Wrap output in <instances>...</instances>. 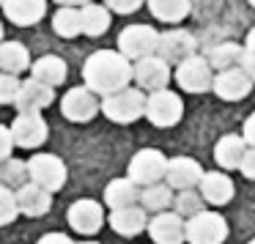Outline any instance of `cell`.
Segmentation results:
<instances>
[{"instance_id": "1", "label": "cell", "mask_w": 255, "mask_h": 244, "mask_svg": "<svg viewBox=\"0 0 255 244\" xmlns=\"http://www.w3.org/2000/svg\"><path fill=\"white\" fill-rule=\"evenodd\" d=\"M83 80L94 94H116L134 80V63L118 50H96L83 66Z\"/></svg>"}, {"instance_id": "2", "label": "cell", "mask_w": 255, "mask_h": 244, "mask_svg": "<svg viewBox=\"0 0 255 244\" xmlns=\"http://www.w3.org/2000/svg\"><path fill=\"white\" fill-rule=\"evenodd\" d=\"M145 102L148 96L140 88H124L116 94H107L102 99V116L110 118L113 123H134L137 118L145 116Z\"/></svg>"}, {"instance_id": "3", "label": "cell", "mask_w": 255, "mask_h": 244, "mask_svg": "<svg viewBox=\"0 0 255 244\" xmlns=\"http://www.w3.org/2000/svg\"><path fill=\"white\" fill-rule=\"evenodd\" d=\"M159 39L162 33L151 25H129L118 36V52L127 55L132 63H137L143 58L159 55Z\"/></svg>"}, {"instance_id": "4", "label": "cell", "mask_w": 255, "mask_h": 244, "mask_svg": "<svg viewBox=\"0 0 255 244\" xmlns=\"http://www.w3.org/2000/svg\"><path fill=\"white\" fill-rule=\"evenodd\" d=\"M214 77H217L214 66L209 63V58H200V55L187 58L173 72V80L184 94H206V91L214 88Z\"/></svg>"}, {"instance_id": "5", "label": "cell", "mask_w": 255, "mask_h": 244, "mask_svg": "<svg viewBox=\"0 0 255 244\" xmlns=\"http://www.w3.org/2000/svg\"><path fill=\"white\" fill-rule=\"evenodd\" d=\"M165 173H167V156L156 148H140L127 165V176L137 187H151V184L165 181Z\"/></svg>"}, {"instance_id": "6", "label": "cell", "mask_w": 255, "mask_h": 244, "mask_svg": "<svg viewBox=\"0 0 255 244\" xmlns=\"http://www.w3.org/2000/svg\"><path fill=\"white\" fill-rule=\"evenodd\" d=\"M28 170H30V181L39 184V187L50 189L52 195L61 192L66 187V162L55 154H36L28 159Z\"/></svg>"}, {"instance_id": "7", "label": "cell", "mask_w": 255, "mask_h": 244, "mask_svg": "<svg viewBox=\"0 0 255 244\" xmlns=\"http://www.w3.org/2000/svg\"><path fill=\"white\" fill-rule=\"evenodd\" d=\"M228 239V220L220 211H200L187 220V244H222Z\"/></svg>"}, {"instance_id": "8", "label": "cell", "mask_w": 255, "mask_h": 244, "mask_svg": "<svg viewBox=\"0 0 255 244\" xmlns=\"http://www.w3.org/2000/svg\"><path fill=\"white\" fill-rule=\"evenodd\" d=\"M61 113L66 121L72 123H88L96 113H102V102L99 94L88 88V85H74L63 94L61 99Z\"/></svg>"}, {"instance_id": "9", "label": "cell", "mask_w": 255, "mask_h": 244, "mask_svg": "<svg viewBox=\"0 0 255 244\" xmlns=\"http://www.w3.org/2000/svg\"><path fill=\"white\" fill-rule=\"evenodd\" d=\"M184 116V102L178 94L173 91H154L148 94V102H145V118H148L154 126L159 129H170L181 121Z\"/></svg>"}, {"instance_id": "10", "label": "cell", "mask_w": 255, "mask_h": 244, "mask_svg": "<svg viewBox=\"0 0 255 244\" xmlns=\"http://www.w3.org/2000/svg\"><path fill=\"white\" fill-rule=\"evenodd\" d=\"M66 222L80 236H96L105 228V209H102V203H96L91 198L74 200L66 211Z\"/></svg>"}, {"instance_id": "11", "label": "cell", "mask_w": 255, "mask_h": 244, "mask_svg": "<svg viewBox=\"0 0 255 244\" xmlns=\"http://www.w3.org/2000/svg\"><path fill=\"white\" fill-rule=\"evenodd\" d=\"M11 134H14V145H17V148L33 151V148H39V145L47 143L50 126H47V121L39 113H19L11 121Z\"/></svg>"}, {"instance_id": "12", "label": "cell", "mask_w": 255, "mask_h": 244, "mask_svg": "<svg viewBox=\"0 0 255 244\" xmlns=\"http://www.w3.org/2000/svg\"><path fill=\"white\" fill-rule=\"evenodd\" d=\"M148 236L154 244H184L187 242V220L176 211H159L151 214Z\"/></svg>"}, {"instance_id": "13", "label": "cell", "mask_w": 255, "mask_h": 244, "mask_svg": "<svg viewBox=\"0 0 255 244\" xmlns=\"http://www.w3.org/2000/svg\"><path fill=\"white\" fill-rule=\"evenodd\" d=\"M170 80H173V72L165 58L151 55L134 63V83H137L140 91H151V94L154 91H165Z\"/></svg>"}, {"instance_id": "14", "label": "cell", "mask_w": 255, "mask_h": 244, "mask_svg": "<svg viewBox=\"0 0 255 244\" xmlns=\"http://www.w3.org/2000/svg\"><path fill=\"white\" fill-rule=\"evenodd\" d=\"M203 176H206V170L200 167L198 159H192V156H173V159H167L165 181L170 184L176 192L198 189L200 181H203Z\"/></svg>"}, {"instance_id": "15", "label": "cell", "mask_w": 255, "mask_h": 244, "mask_svg": "<svg viewBox=\"0 0 255 244\" xmlns=\"http://www.w3.org/2000/svg\"><path fill=\"white\" fill-rule=\"evenodd\" d=\"M195 50H198V41H195V36L184 28L165 30L162 39H159V58H165L170 66H178V63H184L187 58H192Z\"/></svg>"}, {"instance_id": "16", "label": "cell", "mask_w": 255, "mask_h": 244, "mask_svg": "<svg viewBox=\"0 0 255 244\" xmlns=\"http://www.w3.org/2000/svg\"><path fill=\"white\" fill-rule=\"evenodd\" d=\"M253 80H250V74L244 72L242 66L236 69H225V72H217L214 77V94L220 96V99L225 102H242L250 96V91H253Z\"/></svg>"}, {"instance_id": "17", "label": "cell", "mask_w": 255, "mask_h": 244, "mask_svg": "<svg viewBox=\"0 0 255 244\" xmlns=\"http://www.w3.org/2000/svg\"><path fill=\"white\" fill-rule=\"evenodd\" d=\"M107 222H110V228L118 233V236L124 239H132V236H140L143 231H148V211L143 209V206H127V209H116L110 211V217H107Z\"/></svg>"}, {"instance_id": "18", "label": "cell", "mask_w": 255, "mask_h": 244, "mask_svg": "<svg viewBox=\"0 0 255 244\" xmlns=\"http://www.w3.org/2000/svg\"><path fill=\"white\" fill-rule=\"evenodd\" d=\"M17 203H19V214L36 220V217H44L52 209V192L33 181H28L25 187L17 189Z\"/></svg>"}, {"instance_id": "19", "label": "cell", "mask_w": 255, "mask_h": 244, "mask_svg": "<svg viewBox=\"0 0 255 244\" xmlns=\"http://www.w3.org/2000/svg\"><path fill=\"white\" fill-rule=\"evenodd\" d=\"M3 14L11 25L30 28L47 17V0H6Z\"/></svg>"}, {"instance_id": "20", "label": "cell", "mask_w": 255, "mask_h": 244, "mask_svg": "<svg viewBox=\"0 0 255 244\" xmlns=\"http://www.w3.org/2000/svg\"><path fill=\"white\" fill-rule=\"evenodd\" d=\"M198 189L206 198V203H211V206H225V203H231L233 195H236V187H233L231 176H228L225 170H209Z\"/></svg>"}, {"instance_id": "21", "label": "cell", "mask_w": 255, "mask_h": 244, "mask_svg": "<svg viewBox=\"0 0 255 244\" xmlns=\"http://www.w3.org/2000/svg\"><path fill=\"white\" fill-rule=\"evenodd\" d=\"M52 91L50 85L39 83V80H22V88H19V96H17V110L19 113H41L52 105Z\"/></svg>"}, {"instance_id": "22", "label": "cell", "mask_w": 255, "mask_h": 244, "mask_svg": "<svg viewBox=\"0 0 255 244\" xmlns=\"http://www.w3.org/2000/svg\"><path fill=\"white\" fill-rule=\"evenodd\" d=\"M247 148H250V145L244 143L242 134H225V137H220V140H217V145H214V162H217V167H220V170H225V173L239 170V167H242L244 154H247Z\"/></svg>"}, {"instance_id": "23", "label": "cell", "mask_w": 255, "mask_h": 244, "mask_svg": "<svg viewBox=\"0 0 255 244\" xmlns=\"http://www.w3.org/2000/svg\"><path fill=\"white\" fill-rule=\"evenodd\" d=\"M140 189L143 187H137L129 176L113 178V181L105 187V203L110 206L113 211L127 209V206H137L140 203Z\"/></svg>"}, {"instance_id": "24", "label": "cell", "mask_w": 255, "mask_h": 244, "mask_svg": "<svg viewBox=\"0 0 255 244\" xmlns=\"http://www.w3.org/2000/svg\"><path fill=\"white\" fill-rule=\"evenodd\" d=\"M66 74H69V66H66V61L58 58V55H41L39 61H33V66H30V77L44 83V85H50V88H58V85L66 83Z\"/></svg>"}, {"instance_id": "25", "label": "cell", "mask_w": 255, "mask_h": 244, "mask_svg": "<svg viewBox=\"0 0 255 244\" xmlns=\"http://www.w3.org/2000/svg\"><path fill=\"white\" fill-rule=\"evenodd\" d=\"M173 200H176V189L167 181L151 184V187L140 189V206H143L148 214H159V211H170Z\"/></svg>"}, {"instance_id": "26", "label": "cell", "mask_w": 255, "mask_h": 244, "mask_svg": "<svg viewBox=\"0 0 255 244\" xmlns=\"http://www.w3.org/2000/svg\"><path fill=\"white\" fill-rule=\"evenodd\" d=\"M30 69V52L25 50L22 41H3L0 44V72L22 74Z\"/></svg>"}, {"instance_id": "27", "label": "cell", "mask_w": 255, "mask_h": 244, "mask_svg": "<svg viewBox=\"0 0 255 244\" xmlns=\"http://www.w3.org/2000/svg\"><path fill=\"white\" fill-rule=\"evenodd\" d=\"M244 52H247V47L236 44V41H222V44H214L209 50V63L217 69V72L236 69V66H242Z\"/></svg>"}, {"instance_id": "28", "label": "cell", "mask_w": 255, "mask_h": 244, "mask_svg": "<svg viewBox=\"0 0 255 244\" xmlns=\"http://www.w3.org/2000/svg\"><path fill=\"white\" fill-rule=\"evenodd\" d=\"M52 30L61 39H74L83 33V11L74 6H61L52 14Z\"/></svg>"}, {"instance_id": "29", "label": "cell", "mask_w": 255, "mask_h": 244, "mask_svg": "<svg viewBox=\"0 0 255 244\" xmlns=\"http://www.w3.org/2000/svg\"><path fill=\"white\" fill-rule=\"evenodd\" d=\"M83 11V33L96 39V36H105L110 28V8L99 6V3H88V6L80 8Z\"/></svg>"}, {"instance_id": "30", "label": "cell", "mask_w": 255, "mask_h": 244, "mask_svg": "<svg viewBox=\"0 0 255 244\" xmlns=\"http://www.w3.org/2000/svg\"><path fill=\"white\" fill-rule=\"evenodd\" d=\"M148 11L159 22H181L189 14V0H148Z\"/></svg>"}, {"instance_id": "31", "label": "cell", "mask_w": 255, "mask_h": 244, "mask_svg": "<svg viewBox=\"0 0 255 244\" xmlns=\"http://www.w3.org/2000/svg\"><path fill=\"white\" fill-rule=\"evenodd\" d=\"M30 181V170H28V162L25 159H6L0 165V184H6L11 189H19Z\"/></svg>"}, {"instance_id": "32", "label": "cell", "mask_w": 255, "mask_h": 244, "mask_svg": "<svg viewBox=\"0 0 255 244\" xmlns=\"http://www.w3.org/2000/svg\"><path fill=\"white\" fill-rule=\"evenodd\" d=\"M173 211H176V214H181L184 220H192L195 214L206 211V198L200 195V189H184V192H176Z\"/></svg>"}, {"instance_id": "33", "label": "cell", "mask_w": 255, "mask_h": 244, "mask_svg": "<svg viewBox=\"0 0 255 244\" xmlns=\"http://www.w3.org/2000/svg\"><path fill=\"white\" fill-rule=\"evenodd\" d=\"M19 217V203H17V189L0 184V228L11 225Z\"/></svg>"}, {"instance_id": "34", "label": "cell", "mask_w": 255, "mask_h": 244, "mask_svg": "<svg viewBox=\"0 0 255 244\" xmlns=\"http://www.w3.org/2000/svg\"><path fill=\"white\" fill-rule=\"evenodd\" d=\"M19 88H22V80L17 74L0 72V105H17Z\"/></svg>"}, {"instance_id": "35", "label": "cell", "mask_w": 255, "mask_h": 244, "mask_svg": "<svg viewBox=\"0 0 255 244\" xmlns=\"http://www.w3.org/2000/svg\"><path fill=\"white\" fill-rule=\"evenodd\" d=\"M17 148L14 145V134H11V126H3L0 123V165L6 159H11V151Z\"/></svg>"}, {"instance_id": "36", "label": "cell", "mask_w": 255, "mask_h": 244, "mask_svg": "<svg viewBox=\"0 0 255 244\" xmlns=\"http://www.w3.org/2000/svg\"><path fill=\"white\" fill-rule=\"evenodd\" d=\"M143 3H148V0H105V6L116 14H134Z\"/></svg>"}, {"instance_id": "37", "label": "cell", "mask_w": 255, "mask_h": 244, "mask_svg": "<svg viewBox=\"0 0 255 244\" xmlns=\"http://www.w3.org/2000/svg\"><path fill=\"white\" fill-rule=\"evenodd\" d=\"M239 170H242V176L247 178V181H255V148H247V154H244Z\"/></svg>"}, {"instance_id": "38", "label": "cell", "mask_w": 255, "mask_h": 244, "mask_svg": "<svg viewBox=\"0 0 255 244\" xmlns=\"http://www.w3.org/2000/svg\"><path fill=\"white\" fill-rule=\"evenodd\" d=\"M242 137H244V143L250 145V148H255V113L244 121V126H242Z\"/></svg>"}, {"instance_id": "39", "label": "cell", "mask_w": 255, "mask_h": 244, "mask_svg": "<svg viewBox=\"0 0 255 244\" xmlns=\"http://www.w3.org/2000/svg\"><path fill=\"white\" fill-rule=\"evenodd\" d=\"M36 244H74V242H72V236H66V233H44Z\"/></svg>"}, {"instance_id": "40", "label": "cell", "mask_w": 255, "mask_h": 244, "mask_svg": "<svg viewBox=\"0 0 255 244\" xmlns=\"http://www.w3.org/2000/svg\"><path fill=\"white\" fill-rule=\"evenodd\" d=\"M242 69H244V72H247L250 74V80H253V83H255V52H244V61H242Z\"/></svg>"}, {"instance_id": "41", "label": "cell", "mask_w": 255, "mask_h": 244, "mask_svg": "<svg viewBox=\"0 0 255 244\" xmlns=\"http://www.w3.org/2000/svg\"><path fill=\"white\" fill-rule=\"evenodd\" d=\"M58 6H74V8H83V6H88L91 0H55Z\"/></svg>"}, {"instance_id": "42", "label": "cell", "mask_w": 255, "mask_h": 244, "mask_svg": "<svg viewBox=\"0 0 255 244\" xmlns=\"http://www.w3.org/2000/svg\"><path fill=\"white\" fill-rule=\"evenodd\" d=\"M244 47H247L250 52H255V28L247 33V39H244Z\"/></svg>"}, {"instance_id": "43", "label": "cell", "mask_w": 255, "mask_h": 244, "mask_svg": "<svg viewBox=\"0 0 255 244\" xmlns=\"http://www.w3.org/2000/svg\"><path fill=\"white\" fill-rule=\"evenodd\" d=\"M3 30H6V28H3V22H0V44H3Z\"/></svg>"}, {"instance_id": "44", "label": "cell", "mask_w": 255, "mask_h": 244, "mask_svg": "<svg viewBox=\"0 0 255 244\" xmlns=\"http://www.w3.org/2000/svg\"><path fill=\"white\" fill-rule=\"evenodd\" d=\"M80 244H99V242H80Z\"/></svg>"}, {"instance_id": "45", "label": "cell", "mask_w": 255, "mask_h": 244, "mask_svg": "<svg viewBox=\"0 0 255 244\" xmlns=\"http://www.w3.org/2000/svg\"><path fill=\"white\" fill-rule=\"evenodd\" d=\"M3 6H6V0H0V8H3Z\"/></svg>"}, {"instance_id": "46", "label": "cell", "mask_w": 255, "mask_h": 244, "mask_svg": "<svg viewBox=\"0 0 255 244\" xmlns=\"http://www.w3.org/2000/svg\"><path fill=\"white\" fill-rule=\"evenodd\" d=\"M250 6H253V8H255V0H250Z\"/></svg>"}, {"instance_id": "47", "label": "cell", "mask_w": 255, "mask_h": 244, "mask_svg": "<svg viewBox=\"0 0 255 244\" xmlns=\"http://www.w3.org/2000/svg\"><path fill=\"white\" fill-rule=\"evenodd\" d=\"M250 244H255V239H250Z\"/></svg>"}]
</instances>
